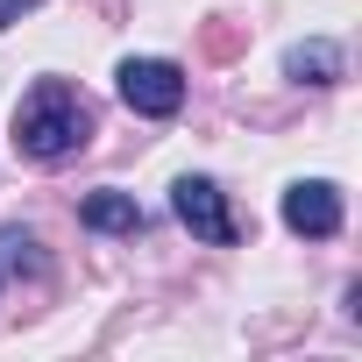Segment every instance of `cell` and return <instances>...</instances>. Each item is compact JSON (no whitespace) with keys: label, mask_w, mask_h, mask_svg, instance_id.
Instances as JSON below:
<instances>
[{"label":"cell","mask_w":362,"mask_h":362,"mask_svg":"<svg viewBox=\"0 0 362 362\" xmlns=\"http://www.w3.org/2000/svg\"><path fill=\"white\" fill-rule=\"evenodd\" d=\"M86 142H93V107H86L78 86L43 78V86L15 107V149H22V156H36V163H64V156H78Z\"/></svg>","instance_id":"obj_1"},{"label":"cell","mask_w":362,"mask_h":362,"mask_svg":"<svg viewBox=\"0 0 362 362\" xmlns=\"http://www.w3.org/2000/svg\"><path fill=\"white\" fill-rule=\"evenodd\" d=\"M114 78H121V100H128V114L170 121L177 107H185V71H177L170 57H128Z\"/></svg>","instance_id":"obj_2"},{"label":"cell","mask_w":362,"mask_h":362,"mask_svg":"<svg viewBox=\"0 0 362 362\" xmlns=\"http://www.w3.org/2000/svg\"><path fill=\"white\" fill-rule=\"evenodd\" d=\"M170 206H177V221H185L199 242H214V249H235V242H242V228H235V214H228V192L214 185V177H177V185H170Z\"/></svg>","instance_id":"obj_3"},{"label":"cell","mask_w":362,"mask_h":362,"mask_svg":"<svg viewBox=\"0 0 362 362\" xmlns=\"http://www.w3.org/2000/svg\"><path fill=\"white\" fill-rule=\"evenodd\" d=\"M284 228H291V235H313V242L341 235V192L327 185V177L291 185V192H284Z\"/></svg>","instance_id":"obj_4"},{"label":"cell","mask_w":362,"mask_h":362,"mask_svg":"<svg viewBox=\"0 0 362 362\" xmlns=\"http://www.w3.org/2000/svg\"><path fill=\"white\" fill-rule=\"evenodd\" d=\"M78 221H86L93 235H142V206H135L128 192H93V199L78 206Z\"/></svg>","instance_id":"obj_5"},{"label":"cell","mask_w":362,"mask_h":362,"mask_svg":"<svg viewBox=\"0 0 362 362\" xmlns=\"http://www.w3.org/2000/svg\"><path fill=\"white\" fill-rule=\"evenodd\" d=\"M284 71H291L298 86H334V78H341V50L313 36V43H298V50H284Z\"/></svg>","instance_id":"obj_6"},{"label":"cell","mask_w":362,"mask_h":362,"mask_svg":"<svg viewBox=\"0 0 362 362\" xmlns=\"http://www.w3.org/2000/svg\"><path fill=\"white\" fill-rule=\"evenodd\" d=\"M0 249H8V270H29V277L43 270V256H36V242H29V235H0Z\"/></svg>","instance_id":"obj_7"},{"label":"cell","mask_w":362,"mask_h":362,"mask_svg":"<svg viewBox=\"0 0 362 362\" xmlns=\"http://www.w3.org/2000/svg\"><path fill=\"white\" fill-rule=\"evenodd\" d=\"M29 8H36V0H0V29H8V22H22Z\"/></svg>","instance_id":"obj_8"}]
</instances>
